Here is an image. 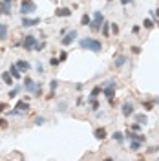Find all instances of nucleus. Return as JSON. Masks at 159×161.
Masks as SVG:
<instances>
[{
	"mask_svg": "<svg viewBox=\"0 0 159 161\" xmlns=\"http://www.w3.org/2000/svg\"><path fill=\"white\" fill-rule=\"evenodd\" d=\"M79 46L82 50H88V51H93V53H101L102 51V44H101V40L97 39H91V37H84L79 40Z\"/></svg>",
	"mask_w": 159,
	"mask_h": 161,
	"instance_id": "nucleus-1",
	"label": "nucleus"
},
{
	"mask_svg": "<svg viewBox=\"0 0 159 161\" xmlns=\"http://www.w3.org/2000/svg\"><path fill=\"white\" fill-rule=\"evenodd\" d=\"M102 24H104V15H102L101 11H95V13H93V20H91L90 28H91L93 31H97V29H99Z\"/></svg>",
	"mask_w": 159,
	"mask_h": 161,
	"instance_id": "nucleus-2",
	"label": "nucleus"
},
{
	"mask_svg": "<svg viewBox=\"0 0 159 161\" xmlns=\"http://www.w3.org/2000/svg\"><path fill=\"white\" fill-rule=\"evenodd\" d=\"M37 11V4L31 2V0H24L22 4H20V13L22 15H28V13H33Z\"/></svg>",
	"mask_w": 159,
	"mask_h": 161,
	"instance_id": "nucleus-3",
	"label": "nucleus"
},
{
	"mask_svg": "<svg viewBox=\"0 0 159 161\" xmlns=\"http://www.w3.org/2000/svg\"><path fill=\"white\" fill-rule=\"evenodd\" d=\"M35 46H37V39L29 33V35L24 39V42H22V48L28 50V51H31V50H35Z\"/></svg>",
	"mask_w": 159,
	"mask_h": 161,
	"instance_id": "nucleus-4",
	"label": "nucleus"
},
{
	"mask_svg": "<svg viewBox=\"0 0 159 161\" xmlns=\"http://www.w3.org/2000/svg\"><path fill=\"white\" fill-rule=\"evenodd\" d=\"M77 39V31L75 29H71V31H68V33L62 37V46H70L73 40Z\"/></svg>",
	"mask_w": 159,
	"mask_h": 161,
	"instance_id": "nucleus-5",
	"label": "nucleus"
},
{
	"mask_svg": "<svg viewBox=\"0 0 159 161\" xmlns=\"http://www.w3.org/2000/svg\"><path fill=\"white\" fill-rule=\"evenodd\" d=\"M121 112H123V115H124V117H130V115H134V104H132V103H123V106H121Z\"/></svg>",
	"mask_w": 159,
	"mask_h": 161,
	"instance_id": "nucleus-6",
	"label": "nucleus"
},
{
	"mask_svg": "<svg viewBox=\"0 0 159 161\" xmlns=\"http://www.w3.org/2000/svg\"><path fill=\"white\" fill-rule=\"evenodd\" d=\"M37 24H40V18H38V17H37V18L22 17V26H24V28H31V26H37Z\"/></svg>",
	"mask_w": 159,
	"mask_h": 161,
	"instance_id": "nucleus-7",
	"label": "nucleus"
},
{
	"mask_svg": "<svg viewBox=\"0 0 159 161\" xmlns=\"http://www.w3.org/2000/svg\"><path fill=\"white\" fill-rule=\"evenodd\" d=\"M0 13L4 15H11V2H6V0H0Z\"/></svg>",
	"mask_w": 159,
	"mask_h": 161,
	"instance_id": "nucleus-8",
	"label": "nucleus"
},
{
	"mask_svg": "<svg viewBox=\"0 0 159 161\" xmlns=\"http://www.w3.org/2000/svg\"><path fill=\"white\" fill-rule=\"evenodd\" d=\"M55 17H62V18L71 17V9L70 7H57L55 9Z\"/></svg>",
	"mask_w": 159,
	"mask_h": 161,
	"instance_id": "nucleus-9",
	"label": "nucleus"
},
{
	"mask_svg": "<svg viewBox=\"0 0 159 161\" xmlns=\"http://www.w3.org/2000/svg\"><path fill=\"white\" fill-rule=\"evenodd\" d=\"M24 86H26V90L29 92V93H35V88H37V82L31 79V77H26V81H24Z\"/></svg>",
	"mask_w": 159,
	"mask_h": 161,
	"instance_id": "nucleus-10",
	"label": "nucleus"
},
{
	"mask_svg": "<svg viewBox=\"0 0 159 161\" xmlns=\"http://www.w3.org/2000/svg\"><path fill=\"white\" fill-rule=\"evenodd\" d=\"M17 66H18V70H20V71H29L31 64H29L28 60H17Z\"/></svg>",
	"mask_w": 159,
	"mask_h": 161,
	"instance_id": "nucleus-11",
	"label": "nucleus"
},
{
	"mask_svg": "<svg viewBox=\"0 0 159 161\" xmlns=\"http://www.w3.org/2000/svg\"><path fill=\"white\" fill-rule=\"evenodd\" d=\"M9 73H11L15 79H20V77H22V73H20V70H18L17 64H11V66H9Z\"/></svg>",
	"mask_w": 159,
	"mask_h": 161,
	"instance_id": "nucleus-12",
	"label": "nucleus"
},
{
	"mask_svg": "<svg viewBox=\"0 0 159 161\" xmlns=\"http://www.w3.org/2000/svg\"><path fill=\"white\" fill-rule=\"evenodd\" d=\"M126 60H128V59H126V55H119L117 59L113 60V66H115V68H123Z\"/></svg>",
	"mask_w": 159,
	"mask_h": 161,
	"instance_id": "nucleus-13",
	"label": "nucleus"
},
{
	"mask_svg": "<svg viewBox=\"0 0 159 161\" xmlns=\"http://www.w3.org/2000/svg\"><path fill=\"white\" fill-rule=\"evenodd\" d=\"M13 79H15V77H13V75H11V73H9V71L2 73V81H4V82L7 84V86H11V84H13Z\"/></svg>",
	"mask_w": 159,
	"mask_h": 161,
	"instance_id": "nucleus-14",
	"label": "nucleus"
},
{
	"mask_svg": "<svg viewBox=\"0 0 159 161\" xmlns=\"http://www.w3.org/2000/svg\"><path fill=\"white\" fill-rule=\"evenodd\" d=\"M93 134H95V137H97V139H101V141H102V139L106 137V128H102V126H101V128H95Z\"/></svg>",
	"mask_w": 159,
	"mask_h": 161,
	"instance_id": "nucleus-15",
	"label": "nucleus"
},
{
	"mask_svg": "<svg viewBox=\"0 0 159 161\" xmlns=\"http://www.w3.org/2000/svg\"><path fill=\"white\" fill-rule=\"evenodd\" d=\"M139 148H141V141H137V139H130V150H132V152H137Z\"/></svg>",
	"mask_w": 159,
	"mask_h": 161,
	"instance_id": "nucleus-16",
	"label": "nucleus"
},
{
	"mask_svg": "<svg viewBox=\"0 0 159 161\" xmlns=\"http://www.w3.org/2000/svg\"><path fill=\"white\" fill-rule=\"evenodd\" d=\"M17 110L26 112V110H29V104H28L26 101H18V103H17Z\"/></svg>",
	"mask_w": 159,
	"mask_h": 161,
	"instance_id": "nucleus-17",
	"label": "nucleus"
},
{
	"mask_svg": "<svg viewBox=\"0 0 159 161\" xmlns=\"http://www.w3.org/2000/svg\"><path fill=\"white\" fill-rule=\"evenodd\" d=\"M6 39H7V26L0 24V40H6Z\"/></svg>",
	"mask_w": 159,
	"mask_h": 161,
	"instance_id": "nucleus-18",
	"label": "nucleus"
},
{
	"mask_svg": "<svg viewBox=\"0 0 159 161\" xmlns=\"http://www.w3.org/2000/svg\"><path fill=\"white\" fill-rule=\"evenodd\" d=\"M135 121L139 123V125H146V123H148V117H146L144 114H137V115H135Z\"/></svg>",
	"mask_w": 159,
	"mask_h": 161,
	"instance_id": "nucleus-19",
	"label": "nucleus"
},
{
	"mask_svg": "<svg viewBox=\"0 0 159 161\" xmlns=\"http://www.w3.org/2000/svg\"><path fill=\"white\" fill-rule=\"evenodd\" d=\"M112 137H113V141H117V143H123V141H124V134H123V132H113Z\"/></svg>",
	"mask_w": 159,
	"mask_h": 161,
	"instance_id": "nucleus-20",
	"label": "nucleus"
},
{
	"mask_svg": "<svg viewBox=\"0 0 159 161\" xmlns=\"http://www.w3.org/2000/svg\"><path fill=\"white\" fill-rule=\"evenodd\" d=\"M101 92H102V86H95V88L91 90V93H90V99H95Z\"/></svg>",
	"mask_w": 159,
	"mask_h": 161,
	"instance_id": "nucleus-21",
	"label": "nucleus"
},
{
	"mask_svg": "<svg viewBox=\"0 0 159 161\" xmlns=\"http://www.w3.org/2000/svg\"><path fill=\"white\" fill-rule=\"evenodd\" d=\"M110 33H112V31H110V24L104 22V24H102V35H104V37H110Z\"/></svg>",
	"mask_w": 159,
	"mask_h": 161,
	"instance_id": "nucleus-22",
	"label": "nucleus"
},
{
	"mask_svg": "<svg viewBox=\"0 0 159 161\" xmlns=\"http://www.w3.org/2000/svg\"><path fill=\"white\" fill-rule=\"evenodd\" d=\"M81 24H82V26H90V24H91V17H88V15H82V18H81Z\"/></svg>",
	"mask_w": 159,
	"mask_h": 161,
	"instance_id": "nucleus-23",
	"label": "nucleus"
},
{
	"mask_svg": "<svg viewBox=\"0 0 159 161\" xmlns=\"http://www.w3.org/2000/svg\"><path fill=\"white\" fill-rule=\"evenodd\" d=\"M18 92H20V86H15L13 90H9V93H7V95L13 99V97H17V95H18Z\"/></svg>",
	"mask_w": 159,
	"mask_h": 161,
	"instance_id": "nucleus-24",
	"label": "nucleus"
},
{
	"mask_svg": "<svg viewBox=\"0 0 159 161\" xmlns=\"http://www.w3.org/2000/svg\"><path fill=\"white\" fill-rule=\"evenodd\" d=\"M143 26H144L146 29H152V28H154V20H152V18H144V24H143Z\"/></svg>",
	"mask_w": 159,
	"mask_h": 161,
	"instance_id": "nucleus-25",
	"label": "nucleus"
},
{
	"mask_svg": "<svg viewBox=\"0 0 159 161\" xmlns=\"http://www.w3.org/2000/svg\"><path fill=\"white\" fill-rule=\"evenodd\" d=\"M90 103H91V108L97 112V110H99V101H97V97H95V99H90Z\"/></svg>",
	"mask_w": 159,
	"mask_h": 161,
	"instance_id": "nucleus-26",
	"label": "nucleus"
},
{
	"mask_svg": "<svg viewBox=\"0 0 159 161\" xmlns=\"http://www.w3.org/2000/svg\"><path fill=\"white\" fill-rule=\"evenodd\" d=\"M143 108H144V110H152V108H154V103H152V101L143 103Z\"/></svg>",
	"mask_w": 159,
	"mask_h": 161,
	"instance_id": "nucleus-27",
	"label": "nucleus"
},
{
	"mask_svg": "<svg viewBox=\"0 0 159 161\" xmlns=\"http://www.w3.org/2000/svg\"><path fill=\"white\" fill-rule=\"evenodd\" d=\"M110 29H112V33H115V35L119 33V26L115 24V22H113V24H110Z\"/></svg>",
	"mask_w": 159,
	"mask_h": 161,
	"instance_id": "nucleus-28",
	"label": "nucleus"
},
{
	"mask_svg": "<svg viewBox=\"0 0 159 161\" xmlns=\"http://www.w3.org/2000/svg\"><path fill=\"white\" fill-rule=\"evenodd\" d=\"M44 121H46V119H44V117H35V125H37V126H40V125H44Z\"/></svg>",
	"mask_w": 159,
	"mask_h": 161,
	"instance_id": "nucleus-29",
	"label": "nucleus"
},
{
	"mask_svg": "<svg viewBox=\"0 0 159 161\" xmlns=\"http://www.w3.org/2000/svg\"><path fill=\"white\" fill-rule=\"evenodd\" d=\"M44 42H37V46H35V51H42V50H44Z\"/></svg>",
	"mask_w": 159,
	"mask_h": 161,
	"instance_id": "nucleus-30",
	"label": "nucleus"
},
{
	"mask_svg": "<svg viewBox=\"0 0 159 161\" xmlns=\"http://www.w3.org/2000/svg\"><path fill=\"white\" fill-rule=\"evenodd\" d=\"M35 68H37L38 73H44V66H42V62H37V64H35Z\"/></svg>",
	"mask_w": 159,
	"mask_h": 161,
	"instance_id": "nucleus-31",
	"label": "nucleus"
},
{
	"mask_svg": "<svg viewBox=\"0 0 159 161\" xmlns=\"http://www.w3.org/2000/svg\"><path fill=\"white\" fill-rule=\"evenodd\" d=\"M66 59H68V53H66V51H60V55H59V60L62 62V60H66Z\"/></svg>",
	"mask_w": 159,
	"mask_h": 161,
	"instance_id": "nucleus-32",
	"label": "nucleus"
},
{
	"mask_svg": "<svg viewBox=\"0 0 159 161\" xmlns=\"http://www.w3.org/2000/svg\"><path fill=\"white\" fill-rule=\"evenodd\" d=\"M59 62H60V60H59L57 57H51V59H49V64H51V66H57Z\"/></svg>",
	"mask_w": 159,
	"mask_h": 161,
	"instance_id": "nucleus-33",
	"label": "nucleus"
},
{
	"mask_svg": "<svg viewBox=\"0 0 159 161\" xmlns=\"http://www.w3.org/2000/svg\"><path fill=\"white\" fill-rule=\"evenodd\" d=\"M57 86H59L57 81H51V82H49V90H57Z\"/></svg>",
	"mask_w": 159,
	"mask_h": 161,
	"instance_id": "nucleus-34",
	"label": "nucleus"
},
{
	"mask_svg": "<svg viewBox=\"0 0 159 161\" xmlns=\"http://www.w3.org/2000/svg\"><path fill=\"white\" fill-rule=\"evenodd\" d=\"M139 31H141L139 26H134V28H132V33H134V35H139Z\"/></svg>",
	"mask_w": 159,
	"mask_h": 161,
	"instance_id": "nucleus-35",
	"label": "nucleus"
},
{
	"mask_svg": "<svg viewBox=\"0 0 159 161\" xmlns=\"http://www.w3.org/2000/svg\"><path fill=\"white\" fill-rule=\"evenodd\" d=\"M59 110H60V112H64V110H66V103H64V101L59 103Z\"/></svg>",
	"mask_w": 159,
	"mask_h": 161,
	"instance_id": "nucleus-36",
	"label": "nucleus"
},
{
	"mask_svg": "<svg viewBox=\"0 0 159 161\" xmlns=\"http://www.w3.org/2000/svg\"><path fill=\"white\" fill-rule=\"evenodd\" d=\"M132 51L135 53V55H139V53H141V48H139V46H134V48H132Z\"/></svg>",
	"mask_w": 159,
	"mask_h": 161,
	"instance_id": "nucleus-37",
	"label": "nucleus"
},
{
	"mask_svg": "<svg viewBox=\"0 0 159 161\" xmlns=\"http://www.w3.org/2000/svg\"><path fill=\"white\" fill-rule=\"evenodd\" d=\"M0 128H7V121L6 119H0Z\"/></svg>",
	"mask_w": 159,
	"mask_h": 161,
	"instance_id": "nucleus-38",
	"label": "nucleus"
},
{
	"mask_svg": "<svg viewBox=\"0 0 159 161\" xmlns=\"http://www.w3.org/2000/svg\"><path fill=\"white\" fill-rule=\"evenodd\" d=\"M6 108H7V104H6V103H0V114H2Z\"/></svg>",
	"mask_w": 159,
	"mask_h": 161,
	"instance_id": "nucleus-39",
	"label": "nucleus"
},
{
	"mask_svg": "<svg viewBox=\"0 0 159 161\" xmlns=\"http://www.w3.org/2000/svg\"><path fill=\"white\" fill-rule=\"evenodd\" d=\"M132 2H134V0H121L123 6H128V4H132Z\"/></svg>",
	"mask_w": 159,
	"mask_h": 161,
	"instance_id": "nucleus-40",
	"label": "nucleus"
},
{
	"mask_svg": "<svg viewBox=\"0 0 159 161\" xmlns=\"http://www.w3.org/2000/svg\"><path fill=\"white\" fill-rule=\"evenodd\" d=\"M139 128H141V125H139V123H135V125H132V130H139Z\"/></svg>",
	"mask_w": 159,
	"mask_h": 161,
	"instance_id": "nucleus-41",
	"label": "nucleus"
},
{
	"mask_svg": "<svg viewBox=\"0 0 159 161\" xmlns=\"http://www.w3.org/2000/svg\"><path fill=\"white\" fill-rule=\"evenodd\" d=\"M155 17H159V7H157V9H155Z\"/></svg>",
	"mask_w": 159,
	"mask_h": 161,
	"instance_id": "nucleus-42",
	"label": "nucleus"
},
{
	"mask_svg": "<svg viewBox=\"0 0 159 161\" xmlns=\"http://www.w3.org/2000/svg\"><path fill=\"white\" fill-rule=\"evenodd\" d=\"M6 2H13V0H6Z\"/></svg>",
	"mask_w": 159,
	"mask_h": 161,
	"instance_id": "nucleus-43",
	"label": "nucleus"
},
{
	"mask_svg": "<svg viewBox=\"0 0 159 161\" xmlns=\"http://www.w3.org/2000/svg\"><path fill=\"white\" fill-rule=\"evenodd\" d=\"M108 2H112V0H108Z\"/></svg>",
	"mask_w": 159,
	"mask_h": 161,
	"instance_id": "nucleus-44",
	"label": "nucleus"
},
{
	"mask_svg": "<svg viewBox=\"0 0 159 161\" xmlns=\"http://www.w3.org/2000/svg\"><path fill=\"white\" fill-rule=\"evenodd\" d=\"M157 26H159V22H157Z\"/></svg>",
	"mask_w": 159,
	"mask_h": 161,
	"instance_id": "nucleus-45",
	"label": "nucleus"
}]
</instances>
